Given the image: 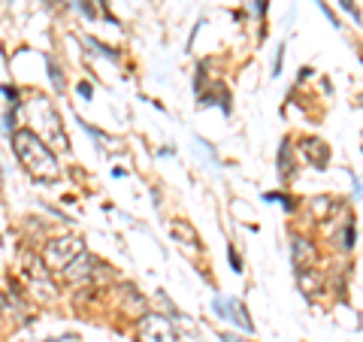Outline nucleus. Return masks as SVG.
Masks as SVG:
<instances>
[{"mask_svg":"<svg viewBox=\"0 0 363 342\" xmlns=\"http://www.w3.org/2000/svg\"><path fill=\"white\" fill-rule=\"evenodd\" d=\"M13 149H16V158L21 161V167H25L37 182H55L61 176V167H58V161H55L52 149L33 131H28V128L16 131L13 133Z\"/></svg>","mask_w":363,"mask_h":342,"instance_id":"obj_1","label":"nucleus"},{"mask_svg":"<svg viewBox=\"0 0 363 342\" xmlns=\"http://www.w3.org/2000/svg\"><path fill=\"white\" fill-rule=\"evenodd\" d=\"M28 109H30L33 124H37V131H33V133H37L40 140L45 136V140L55 143L58 149H67V136L61 131V118H58V112H55L52 100L49 97H33Z\"/></svg>","mask_w":363,"mask_h":342,"instance_id":"obj_2","label":"nucleus"},{"mask_svg":"<svg viewBox=\"0 0 363 342\" xmlns=\"http://www.w3.org/2000/svg\"><path fill=\"white\" fill-rule=\"evenodd\" d=\"M79 255H82V239H76V236L52 239V243L43 248V260L52 270H67Z\"/></svg>","mask_w":363,"mask_h":342,"instance_id":"obj_3","label":"nucleus"},{"mask_svg":"<svg viewBox=\"0 0 363 342\" xmlns=\"http://www.w3.org/2000/svg\"><path fill=\"white\" fill-rule=\"evenodd\" d=\"M136 336L140 342H176V333L164 315H143L136 321Z\"/></svg>","mask_w":363,"mask_h":342,"instance_id":"obj_4","label":"nucleus"},{"mask_svg":"<svg viewBox=\"0 0 363 342\" xmlns=\"http://www.w3.org/2000/svg\"><path fill=\"white\" fill-rule=\"evenodd\" d=\"M91 267H97V260L91 258V255H79L73 264L64 270V279H67V282H73V285H79L82 279H91V272H94Z\"/></svg>","mask_w":363,"mask_h":342,"instance_id":"obj_5","label":"nucleus"},{"mask_svg":"<svg viewBox=\"0 0 363 342\" xmlns=\"http://www.w3.org/2000/svg\"><path fill=\"white\" fill-rule=\"evenodd\" d=\"M294 264H297V270H312V264H315L312 243H306L300 236H294Z\"/></svg>","mask_w":363,"mask_h":342,"instance_id":"obj_6","label":"nucleus"},{"mask_svg":"<svg viewBox=\"0 0 363 342\" xmlns=\"http://www.w3.org/2000/svg\"><path fill=\"white\" fill-rule=\"evenodd\" d=\"M303 152H306V158L321 170V167H327V158H330V152H327V145L321 143V140H315V136H309V140H303Z\"/></svg>","mask_w":363,"mask_h":342,"instance_id":"obj_7","label":"nucleus"},{"mask_svg":"<svg viewBox=\"0 0 363 342\" xmlns=\"http://www.w3.org/2000/svg\"><path fill=\"white\" fill-rule=\"evenodd\" d=\"M279 173H281L285 182L294 179V158H291V143L288 140L281 143V149H279Z\"/></svg>","mask_w":363,"mask_h":342,"instance_id":"obj_8","label":"nucleus"},{"mask_svg":"<svg viewBox=\"0 0 363 342\" xmlns=\"http://www.w3.org/2000/svg\"><path fill=\"white\" fill-rule=\"evenodd\" d=\"M82 13L91 18H109V9L104 6V0H82Z\"/></svg>","mask_w":363,"mask_h":342,"instance_id":"obj_9","label":"nucleus"},{"mask_svg":"<svg viewBox=\"0 0 363 342\" xmlns=\"http://www.w3.org/2000/svg\"><path fill=\"white\" fill-rule=\"evenodd\" d=\"M230 260H233V270H236V272H240V270H242V260H240V255H236V252H233V248H230Z\"/></svg>","mask_w":363,"mask_h":342,"instance_id":"obj_10","label":"nucleus"},{"mask_svg":"<svg viewBox=\"0 0 363 342\" xmlns=\"http://www.w3.org/2000/svg\"><path fill=\"white\" fill-rule=\"evenodd\" d=\"M79 94H82V97H91V85L82 82V85H79Z\"/></svg>","mask_w":363,"mask_h":342,"instance_id":"obj_11","label":"nucleus"},{"mask_svg":"<svg viewBox=\"0 0 363 342\" xmlns=\"http://www.w3.org/2000/svg\"><path fill=\"white\" fill-rule=\"evenodd\" d=\"M45 4H49V6H58V0H45Z\"/></svg>","mask_w":363,"mask_h":342,"instance_id":"obj_12","label":"nucleus"}]
</instances>
